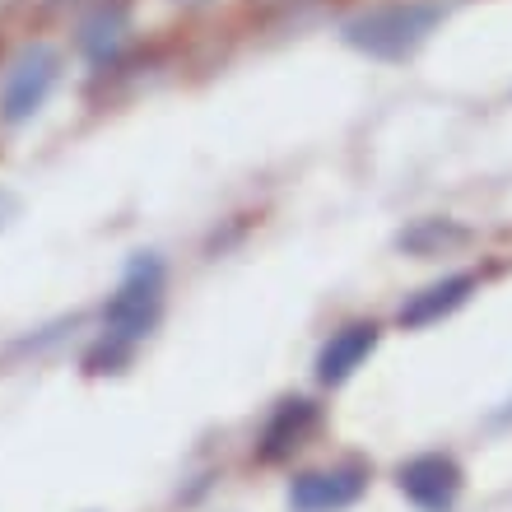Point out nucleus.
Listing matches in <instances>:
<instances>
[{
  "mask_svg": "<svg viewBox=\"0 0 512 512\" xmlns=\"http://www.w3.org/2000/svg\"><path fill=\"white\" fill-rule=\"evenodd\" d=\"M14 215H19V201H14L10 191L0 187V229H5V224H10V219H14Z\"/></svg>",
  "mask_w": 512,
  "mask_h": 512,
  "instance_id": "obj_11",
  "label": "nucleus"
},
{
  "mask_svg": "<svg viewBox=\"0 0 512 512\" xmlns=\"http://www.w3.org/2000/svg\"><path fill=\"white\" fill-rule=\"evenodd\" d=\"M10 5H14V0H0V14H5V10H10Z\"/></svg>",
  "mask_w": 512,
  "mask_h": 512,
  "instance_id": "obj_12",
  "label": "nucleus"
},
{
  "mask_svg": "<svg viewBox=\"0 0 512 512\" xmlns=\"http://www.w3.org/2000/svg\"><path fill=\"white\" fill-rule=\"evenodd\" d=\"M159 312H163V261L145 252L126 266L117 294H112L108 308H103V340L131 350L135 340H145L149 331H154Z\"/></svg>",
  "mask_w": 512,
  "mask_h": 512,
  "instance_id": "obj_1",
  "label": "nucleus"
},
{
  "mask_svg": "<svg viewBox=\"0 0 512 512\" xmlns=\"http://www.w3.org/2000/svg\"><path fill=\"white\" fill-rule=\"evenodd\" d=\"M443 10L438 5H382L345 24V42L354 52L378 56V61H401L438 28Z\"/></svg>",
  "mask_w": 512,
  "mask_h": 512,
  "instance_id": "obj_2",
  "label": "nucleus"
},
{
  "mask_svg": "<svg viewBox=\"0 0 512 512\" xmlns=\"http://www.w3.org/2000/svg\"><path fill=\"white\" fill-rule=\"evenodd\" d=\"M56 80H61V52L47 47V42H33L19 52V61L10 66L5 75V89H0V122H28V117H38L42 103L52 98Z\"/></svg>",
  "mask_w": 512,
  "mask_h": 512,
  "instance_id": "obj_3",
  "label": "nucleus"
},
{
  "mask_svg": "<svg viewBox=\"0 0 512 512\" xmlns=\"http://www.w3.org/2000/svg\"><path fill=\"white\" fill-rule=\"evenodd\" d=\"M466 238H471V233L461 229V224H452V219H415L410 229H401L396 247L410 256H443V252H452V247H461Z\"/></svg>",
  "mask_w": 512,
  "mask_h": 512,
  "instance_id": "obj_10",
  "label": "nucleus"
},
{
  "mask_svg": "<svg viewBox=\"0 0 512 512\" xmlns=\"http://www.w3.org/2000/svg\"><path fill=\"white\" fill-rule=\"evenodd\" d=\"M191 5H201V0H191Z\"/></svg>",
  "mask_w": 512,
  "mask_h": 512,
  "instance_id": "obj_13",
  "label": "nucleus"
},
{
  "mask_svg": "<svg viewBox=\"0 0 512 512\" xmlns=\"http://www.w3.org/2000/svg\"><path fill=\"white\" fill-rule=\"evenodd\" d=\"M317 424H322L317 401H308V396H284V401L266 415L261 433H256V461H261V466H280V461H289L298 447L317 433Z\"/></svg>",
  "mask_w": 512,
  "mask_h": 512,
  "instance_id": "obj_6",
  "label": "nucleus"
},
{
  "mask_svg": "<svg viewBox=\"0 0 512 512\" xmlns=\"http://www.w3.org/2000/svg\"><path fill=\"white\" fill-rule=\"evenodd\" d=\"M382 340V326L378 322H350L340 326L336 336L322 345V354H317V382L322 387H340V382H350L359 368H364V359L373 350H378Z\"/></svg>",
  "mask_w": 512,
  "mask_h": 512,
  "instance_id": "obj_7",
  "label": "nucleus"
},
{
  "mask_svg": "<svg viewBox=\"0 0 512 512\" xmlns=\"http://www.w3.org/2000/svg\"><path fill=\"white\" fill-rule=\"evenodd\" d=\"M368 466L364 461H336L322 471H303L289 480V508L294 512H345L364 499L368 489Z\"/></svg>",
  "mask_w": 512,
  "mask_h": 512,
  "instance_id": "obj_4",
  "label": "nucleus"
},
{
  "mask_svg": "<svg viewBox=\"0 0 512 512\" xmlns=\"http://www.w3.org/2000/svg\"><path fill=\"white\" fill-rule=\"evenodd\" d=\"M122 42H126V14L117 10V5H98L89 19H84V28H80V47H84V56L89 61H112V56L122 52Z\"/></svg>",
  "mask_w": 512,
  "mask_h": 512,
  "instance_id": "obj_9",
  "label": "nucleus"
},
{
  "mask_svg": "<svg viewBox=\"0 0 512 512\" xmlns=\"http://www.w3.org/2000/svg\"><path fill=\"white\" fill-rule=\"evenodd\" d=\"M396 489L419 512H452L466 489V475H461L457 457H447V452H419L396 466Z\"/></svg>",
  "mask_w": 512,
  "mask_h": 512,
  "instance_id": "obj_5",
  "label": "nucleus"
},
{
  "mask_svg": "<svg viewBox=\"0 0 512 512\" xmlns=\"http://www.w3.org/2000/svg\"><path fill=\"white\" fill-rule=\"evenodd\" d=\"M471 294H475V275H471V270H452V275H443V280L424 284L419 294L405 298L401 312H396V322H401L405 331L433 326V322H443V317H452V312H457Z\"/></svg>",
  "mask_w": 512,
  "mask_h": 512,
  "instance_id": "obj_8",
  "label": "nucleus"
}]
</instances>
